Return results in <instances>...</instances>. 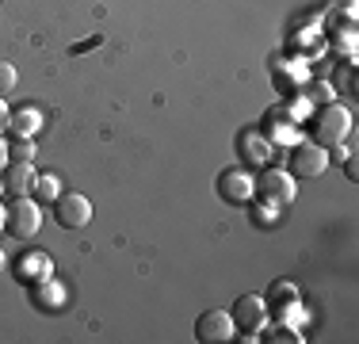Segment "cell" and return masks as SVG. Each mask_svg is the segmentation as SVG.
Returning <instances> with one entry per match:
<instances>
[{
  "instance_id": "1",
  "label": "cell",
  "mask_w": 359,
  "mask_h": 344,
  "mask_svg": "<svg viewBox=\"0 0 359 344\" xmlns=\"http://www.w3.org/2000/svg\"><path fill=\"white\" fill-rule=\"evenodd\" d=\"M348 134H352V111L340 107L337 100L321 103V107L313 111V142H318L321 150H337V145H344Z\"/></svg>"
},
{
  "instance_id": "2",
  "label": "cell",
  "mask_w": 359,
  "mask_h": 344,
  "mask_svg": "<svg viewBox=\"0 0 359 344\" xmlns=\"http://www.w3.org/2000/svg\"><path fill=\"white\" fill-rule=\"evenodd\" d=\"M229 317H233L237 333H241L237 340L256 344V340H260V329L268 325V317H271V306H268V298H264V295H241L233 303V310H229Z\"/></svg>"
},
{
  "instance_id": "3",
  "label": "cell",
  "mask_w": 359,
  "mask_h": 344,
  "mask_svg": "<svg viewBox=\"0 0 359 344\" xmlns=\"http://www.w3.org/2000/svg\"><path fill=\"white\" fill-rule=\"evenodd\" d=\"M4 230L15 241H31V237H35L42 230V206H39V199H31V195H15L12 206H8Z\"/></svg>"
},
{
  "instance_id": "4",
  "label": "cell",
  "mask_w": 359,
  "mask_h": 344,
  "mask_svg": "<svg viewBox=\"0 0 359 344\" xmlns=\"http://www.w3.org/2000/svg\"><path fill=\"white\" fill-rule=\"evenodd\" d=\"M256 195H264V199H271V203L287 206V203H294L298 184H294V176H290L287 168L268 165V168L260 172V176H256Z\"/></svg>"
},
{
  "instance_id": "5",
  "label": "cell",
  "mask_w": 359,
  "mask_h": 344,
  "mask_svg": "<svg viewBox=\"0 0 359 344\" xmlns=\"http://www.w3.org/2000/svg\"><path fill=\"white\" fill-rule=\"evenodd\" d=\"M54 218L62 230H84L92 222V199L81 192H62L54 199Z\"/></svg>"
},
{
  "instance_id": "6",
  "label": "cell",
  "mask_w": 359,
  "mask_h": 344,
  "mask_svg": "<svg viewBox=\"0 0 359 344\" xmlns=\"http://www.w3.org/2000/svg\"><path fill=\"white\" fill-rule=\"evenodd\" d=\"M218 195L226 199L229 206H249L252 195H256V176L249 168H226L218 176Z\"/></svg>"
},
{
  "instance_id": "7",
  "label": "cell",
  "mask_w": 359,
  "mask_h": 344,
  "mask_svg": "<svg viewBox=\"0 0 359 344\" xmlns=\"http://www.w3.org/2000/svg\"><path fill=\"white\" fill-rule=\"evenodd\" d=\"M329 168V153L318 142H298L290 150V176L294 180H318Z\"/></svg>"
},
{
  "instance_id": "8",
  "label": "cell",
  "mask_w": 359,
  "mask_h": 344,
  "mask_svg": "<svg viewBox=\"0 0 359 344\" xmlns=\"http://www.w3.org/2000/svg\"><path fill=\"white\" fill-rule=\"evenodd\" d=\"M233 337H237V325L229 317V310H207L195 322V340H203V344H218V340H233Z\"/></svg>"
},
{
  "instance_id": "9",
  "label": "cell",
  "mask_w": 359,
  "mask_h": 344,
  "mask_svg": "<svg viewBox=\"0 0 359 344\" xmlns=\"http://www.w3.org/2000/svg\"><path fill=\"white\" fill-rule=\"evenodd\" d=\"M237 150H241V161L245 168H268L271 157H276V145L268 142V134L264 131H245L241 138H237Z\"/></svg>"
},
{
  "instance_id": "10",
  "label": "cell",
  "mask_w": 359,
  "mask_h": 344,
  "mask_svg": "<svg viewBox=\"0 0 359 344\" xmlns=\"http://www.w3.org/2000/svg\"><path fill=\"white\" fill-rule=\"evenodd\" d=\"M31 306H39L42 314H62L69 306V291H65L62 279H42V283H31Z\"/></svg>"
},
{
  "instance_id": "11",
  "label": "cell",
  "mask_w": 359,
  "mask_h": 344,
  "mask_svg": "<svg viewBox=\"0 0 359 344\" xmlns=\"http://www.w3.org/2000/svg\"><path fill=\"white\" fill-rule=\"evenodd\" d=\"M306 77H310V65L298 62V58H276V62H271V81H276L279 92H287V96H294V92L302 88Z\"/></svg>"
},
{
  "instance_id": "12",
  "label": "cell",
  "mask_w": 359,
  "mask_h": 344,
  "mask_svg": "<svg viewBox=\"0 0 359 344\" xmlns=\"http://www.w3.org/2000/svg\"><path fill=\"white\" fill-rule=\"evenodd\" d=\"M0 180H4L8 195H31V187H35V180H39L35 161H8L4 172H0Z\"/></svg>"
},
{
  "instance_id": "13",
  "label": "cell",
  "mask_w": 359,
  "mask_h": 344,
  "mask_svg": "<svg viewBox=\"0 0 359 344\" xmlns=\"http://www.w3.org/2000/svg\"><path fill=\"white\" fill-rule=\"evenodd\" d=\"M50 275H54V260H50L46 253H35V249H31V253H23L20 260H15V279L27 283V287L50 279Z\"/></svg>"
},
{
  "instance_id": "14",
  "label": "cell",
  "mask_w": 359,
  "mask_h": 344,
  "mask_svg": "<svg viewBox=\"0 0 359 344\" xmlns=\"http://www.w3.org/2000/svg\"><path fill=\"white\" fill-rule=\"evenodd\" d=\"M42 126H46V119H42L39 107H31V103H23V107L12 111V119H8V131L15 138H35Z\"/></svg>"
},
{
  "instance_id": "15",
  "label": "cell",
  "mask_w": 359,
  "mask_h": 344,
  "mask_svg": "<svg viewBox=\"0 0 359 344\" xmlns=\"http://www.w3.org/2000/svg\"><path fill=\"white\" fill-rule=\"evenodd\" d=\"M268 142L276 145V150H294L298 142H302V131H298L294 123H279V126H268Z\"/></svg>"
},
{
  "instance_id": "16",
  "label": "cell",
  "mask_w": 359,
  "mask_h": 344,
  "mask_svg": "<svg viewBox=\"0 0 359 344\" xmlns=\"http://www.w3.org/2000/svg\"><path fill=\"white\" fill-rule=\"evenodd\" d=\"M249 206H252V222H256V226H276V222H279V211H283L279 203L264 199V195H252Z\"/></svg>"
},
{
  "instance_id": "17",
  "label": "cell",
  "mask_w": 359,
  "mask_h": 344,
  "mask_svg": "<svg viewBox=\"0 0 359 344\" xmlns=\"http://www.w3.org/2000/svg\"><path fill=\"white\" fill-rule=\"evenodd\" d=\"M260 340H279V344H298L302 340V329H294V325L287 322H271L260 329Z\"/></svg>"
},
{
  "instance_id": "18",
  "label": "cell",
  "mask_w": 359,
  "mask_h": 344,
  "mask_svg": "<svg viewBox=\"0 0 359 344\" xmlns=\"http://www.w3.org/2000/svg\"><path fill=\"white\" fill-rule=\"evenodd\" d=\"M276 322H287V325H294V329H302V325L310 322V314H306L302 298H294V303H283V306H276Z\"/></svg>"
},
{
  "instance_id": "19",
  "label": "cell",
  "mask_w": 359,
  "mask_h": 344,
  "mask_svg": "<svg viewBox=\"0 0 359 344\" xmlns=\"http://www.w3.org/2000/svg\"><path fill=\"white\" fill-rule=\"evenodd\" d=\"M31 192H35V199H39V203H54L57 195H62V180L46 172V176H39V180H35V187H31Z\"/></svg>"
},
{
  "instance_id": "20",
  "label": "cell",
  "mask_w": 359,
  "mask_h": 344,
  "mask_svg": "<svg viewBox=\"0 0 359 344\" xmlns=\"http://www.w3.org/2000/svg\"><path fill=\"white\" fill-rule=\"evenodd\" d=\"M264 298H268L271 310H276V306H283V303H294V298H298V287H294L290 279H279V283H271V291H268Z\"/></svg>"
},
{
  "instance_id": "21",
  "label": "cell",
  "mask_w": 359,
  "mask_h": 344,
  "mask_svg": "<svg viewBox=\"0 0 359 344\" xmlns=\"http://www.w3.org/2000/svg\"><path fill=\"white\" fill-rule=\"evenodd\" d=\"M8 157L12 161H35L39 157L35 138H15V142H8Z\"/></svg>"
},
{
  "instance_id": "22",
  "label": "cell",
  "mask_w": 359,
  "mask_h": 344,
  "mask_svg": "<svg viewBox=\"0 0 359 344\" xmlns=\"http://www.w3.org/2000/svg\"><path fill=\"white\" fill-rule=\"evenodd\" d=\"M302 96H306V103H310V107H313V103H332V84H329V81H313L310 88L302 92Z\"/></svg>"
},
{
  "instance_id": "23",
  "label": "cell",
  "mask_w": 359,
  "mask_h": 344,
  "mask_svg": "<svg viewBox=\"0 0 359 344\" xmlns=\"http://www.w3.org/2000/svg\"><path fill=\"white\" fill-rule=\"evenodd\" d=\"M15 84H20V73H15V65H12V62H0V96L15 92Z\"/></svg>"
},
{
  "instance_id": "24",
  "label": "cell",
  "mask_w": 359,
  "mask_h": 344,
  "mask_svg": "<svg viewBox=\"0 0 359 344\" xmlns=\"http://www.w3.org/2000/svg\"><path fill=\"white\" fill-rule=\"evenodd\" d=\"M332 42H337V46L344 50L348 58L355 54V31H352V27H344V31H340V34H332Z\"/></svg>"
},
{
  "instance_id": "25",
  "label": "cell",
  "mask_w": 359,
  "mask_h": 344,
  "mask_svg": "<svg viewBox=\"0 0 359 344\" xmlns=\"http://www.w3.org/2000/svg\"><path fill=\"white\" fill-rule=\"evenodd\" d=\"M8 119H12V111H8L4 96H0V131H8Z\"/></svg>"
},
{
  "instance_id": "26",
  "label": "cell",
  "mask_w": 359,
  "mask_h": 344,
  "mask_svg": "<svg viewBox=\"0 0 359 344\" xmlns=\"http://www.w3.org/2000/svg\"><path fill=\"white\" fill-rule=\"evenodd\" d=\"M344 172H348V176H359V165H355V157H352V153H348V157H344Z\"/></svg>"
},
{
  "instance_id": "27",
  "label": "cell",
  "mask_w": 359,
  "mask_h": 344,
  "mask_svg": "<svg viewBox=\"0 0 359 344\" xmlns=\"http://www.w3.org/2000/svg\"><path fill=\"white\" fill-rule=\"evenodd\" d=\"M8 161H12V157H8V142L0 138V172H4V165H8Z\"/></svg>"
},
{
  "instance_id": "28",
  "label": "cell",
  "mask_w": 359,
  "mask_h": 344,
  "mask_svg": "<svg viewBox=\"0 0 359 344\" xmlns=\"http://www.w3.org/2000/svg\"><path fill=\"white\" fill-rule=\"evenodd\" d=\"M4 218H8V206H0V226H4Z\"/></svg>"
},
{
  "instance_id": "29",
  "label": "cell",
  "mask_w": 359,
  "mask_h": 344,
  "mask_svg": "<svg viewBox=\"0 0 359 344\" xmlns=\"http://www.w3.org/2000/svg\"><path fill=\"white\" fill-rule=\"evenodd\" d=\"M4 264H8V256H4V249H0V268H4Z\"/></svg>"
},
{
  "instance_id": "30",
  "label": "cell",
  "mask_w": 359,
  "mask_h": 344,
  "mask_svg": "<svg viewBox=\"0 0 359 344\" xmlns=\"http://www.w3.org/2000/svg\"><path fill=\"white\" fill-rule=\"evenodd\" d=\"M0 195H4V180H0Z\"/></svg>"
}]
</instances>
